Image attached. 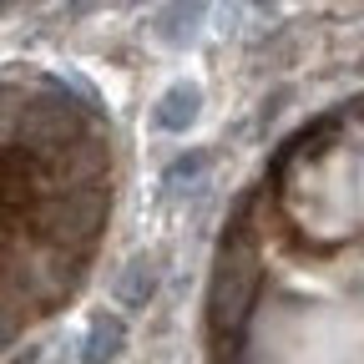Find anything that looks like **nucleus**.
<instances>
[{"mask_svg":"<svg viewBox=\"0 0 364 364\" xmlns=\"http://www.w3.org/2000/svg\"><path fill=\"white\" fill-rule=\"evenodd\" d=\"M122 339H127L122 318H117V314H97V318H91V329H86V354H81V364H112V359L122 354Z\"/></svg>","mask_w":364,"mask_h":364,"instance_id":"nucleus-5","label":"nucleus"},{"mask_svg":"<svg viewBox=\"0 0 364 364\" xmlns=\"http://www.w3.org/2000/svg\"><path fill=\"white\" fill-rule=\"evenodd\" d=\"M157 284H162V258L157 253H136L117 279H112V294H117L122 309H142L157 294Z\"/></svg>","mask_w":364,"mask_h":364,"instance_id":"nucleus-3","label":"nucleus"},{"mask_svg":"<svg viewBox=\"0 0 364 364\" xmlns=\"http://www.w3.org/2000/svg\"><path fill=\"white\" fill-rule=\"evenodd\" d=\"M208 364H364V91L299 122L223 223Z\"/></svg>","mask_w":364,"mask_h":364,"instance_id":"nucleus-1","label":"nucleus"},{"mask_svg":"<svg viewBox=\"0 0 364 364\" xmlns=\"http://www.w3.org/2000/svg\"><path fill=\"white\" fill-rule=\"evenodd\" d=\"M112 218V132L76 86L6 71V344L76 299Z\"/></svg>","mask_w":364,"mask_h":364,"instance_id":"nucleus-2","label":"nucleus"},{"mask_svg":"<svg viewBox=\"0 0 364 364\" xmlns=\"http://www.w3.org/2000/svg\"><path fill=\"white\" fill-rule=\"evenodd\" d=\"M198 107H203V91L188 86V81H177V86H167L162 97H157L152 122H157L162 132H188V127L198 122Z\"/></svg>","mask_w":364,"mask_h":364,"instance_id":"nucleus-4","label":"nucleus"}]
</instances>
